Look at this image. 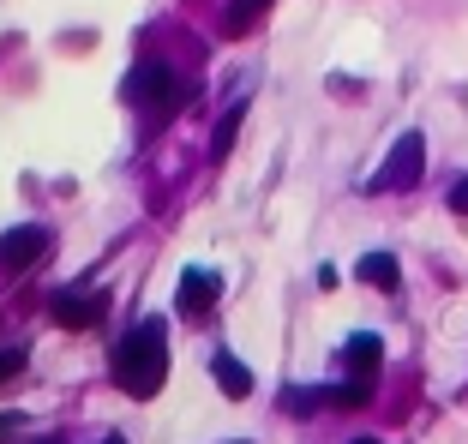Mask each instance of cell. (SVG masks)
I'll return each instance as SVG.
<instances>
[{
	"mask_svg": "<svg viewBox=\"0 0 468 444\" xmlns=\"http://www.w3.org/2000/svg\"><path fill=\"white\" fill-rule=\"evenodd\" d=\"M114 378H121L126 396H156L168 378V336H163V319H144L133 336L121 343L114 354Z\"/></svg>",
	"mask_w": 468,
	"mask_h": 444,
	"instance_id": "cell-1",
	"label": "cell"
},
{
	"mask_svg": "<svg viewBox=\"0 0 468 444\" xmlns=\"http://www.w3.org/2000/svg\"><path fill=\"white\" fill-rule=\"evenodd\" d=\"M420 168H427V139L420 132H402L397 144H390V156H385V168H378V193H409L414 181H420Z\"/></svg>",
	"mask_w": 468,
	"mask_h": 444,
	"instance_id": "cell-2",
	"label": "cell"
},
{
	"mask_svg": "<svg viewBox=\"0 0 468 444\" xmlns=\"http://www.w3.org/2000/svg\"><path fill=\"white\" fill-rule=\"evenodd\" d=\"M48 252V228H13L0 235V270H30Z\"/></svg>",
	"mask_w": 468,
	"mask_h": 444,
	"instance_id": "cell-3",
	"label": "cell"
},
{
	"mask_svg": "<svg viewBox=\"0 0 468 444\" xmlns=\"http://www.w3.org/2000/svg\"><path fill=\"white\" fill-rule=\"evenodd\" d=\"M109 312V294H55V319L67 331H84V324H97Z\"/></svg>",
	"mask_w": 468,
	"mask_h": 444,
	"instance_id": "cell-4",
	"label": "cell"
},
{
	"mask_svg": "<svg viewBox=\"0 0 468 444\" xmlns=\"http://www.w3.org/2000/svg\"><path fill=\"white\" fill-rule=\"evenodd\" d=\"M168 97V67L163 60H138L126 79V102H163Z\"/></svg>",
	"mask_w": 468,
	"mask_h": 444,
	"instance_id": "cell-5",
	"label": "cell"
},
{
	"mask_svg": "<svg viewBox=\"0 0 468 444\" xmlns=\"http://www.w3.org/2000/svg\"><path fill=\"white\" fill-rule=\"evenodd\" d=\"M210 373H217V390H222V396H234V403H240V396H252V373L234 361L229 348H217V354H210Z\"/></svg>",
	"mask_w": 468,
	"mask_h": 444,
	"instance_id": "cell-6",
	"label": "cell"
},
{
	"mask_svg": "<svg viewBox=\"0 0 468 444\" xmlns=\"http://www.w3.org/2000/svg\"><path fill=\"white\" fill-rule=\"evenodd\" d=\"M217 294H222V277H217V270H186V277H180V306H186V312L210 306Z\"/></svg>",
	"mask_w": 468,
	"mask_h": 444,
	"instance_id": "cell-7",
	"label": "cell"
},
{
	"mask_svg": "<svg viewBox=\"0 0 468 444\" xmlns=\"http://www.w3.org/2000/svg\"><path fill=\"white\" fill-rule=\"evenodd\" d=\"M343 361L355 366L360 378H372V373H378V361H385V343H378V336H372V331H360V336H348Z\"/></svg>",
	"mask_w": 468,
	"mask_h": 444,
	"instance_id": "cell-8",
	"label": "cell"
},
{
	"mask_svg": "<svg viewBox=\"0 0 468 444\" xmlns=\"http://www.w3.org/2000/svg\"><path fill=\"white\" fill-rule=\"evenodd\" d=\"M264 13H271V0H229V18H222V30H229V37H247V30L259 25Z\"/></svg>",
	"mask_w": 468,
	"mask_h": 444,
	"instance_id": "cell-9",
	"label": "cell"
},
{
	"mask_svg": "<svg viewBox=\"0 0 468 444\" xmlns=\"http://www.w3.org/2000/svg\"><path fill=\"white\" fill-rule=\"evenodd\" d=\"M360 282H372V289H397V259H390V252H367V259H360Z\"/></svg>",
	"mask_w": 468,
	"mask_h": 444,
	"instance_id": "cell-10",
	"label": "cell"
},
{
	"mask_svg": "<svg viewBox=\"0 0 468 444\" xmlns=\"http://www.w3.org/2000/svg\"><path fill=\"white\" fill-rule=\"evenodd\" d=\"M240 114H247V109L234 102V109H229V114L217 121V139H210V163H222V156L234 151V132H240Z\"/></svg>",
	"mask_w": 468,
	"mask_h": 444,
	"instance_id": "cell-11",
	"label": "cell"
},
{
	"mask_svg": "<svg viewBox=\"0 0 468 444\" xmlns=\"http://www.w3.org/2000/svg\"><path fill=\"white\" fill-rule=\"evenodd\" d=\"M18 366H25V354H18V348H13V354H0V385H6V378H13Z\"/></svg>",
	"mask_w": 468,
	"mask_h": 444,
	"instance_id": "cell-12",
	"label": "cell"
},
{
	"mask_svg": "<svg viewBox=\"0 0 468 444\" xmlns=\"http://www.w3.org/2000/svg\"><path fill=\"white\" fill-rule=\"evenodd\" d=\"M451 210H456V217H468V181L451 186Z\"/></svg>",
	"mask_w": 468,
	"mask_h": 444,
	"instance_id": "cell-13",
	"label": "cell"
},
{
	"mask_svg": "<svg viewBox=\"0 0 468 444\" xmlns=\"http://www.w3.org/2000/svg\"><path fill=\"white\" fill-rule=\"evenodd\" d=\"M355 444H378V439H355Z\"/></svg>",
	"mask_w": 468,
	"mask_h": 444,
	"instance_id": "cell-14",
	"label": "cell"
},
{
	"mask_svg": "<svg viewBox=\"0 0 468 444\" xmlns=\"http://www.w3.org/2000/svg\"><path fill=\"white\" fill-rule=\"evenodd\" d=\"M109 444H121V439H109Z\"/></svg>",
	"mask_w": 468,
	"mask_h": 444,
	"instance_id": "cell-15",
	"label": "cell"
}]
</instances>
